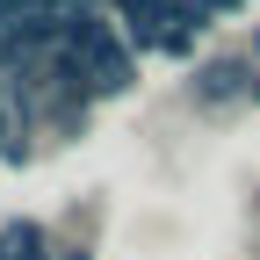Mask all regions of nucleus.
<instances>
[{
  "instance_id": "obj_1",
  "label": "nucleus",
  "mask_w": 260,
  "mask_h": 260,
  "mask_svg": "<svg viewBox=\"0 0 260 260\" xmlns=\"http://www.w3.org/2000/svg\"><path fill=\"white\" fill-rule=\"evenodd\" d=\"M188 94L195 102H253V65L246 58H210V65H195Z\"/></svg>"
},
{
  "instance_id": "obj_2",
  "label": "nucleus",
  "mask_w": 260,
  "mask_h": 260,
  "mask_svg": "<svg viewBox=\"0 0 260 260\" xmlns=\"http://www.w3.org/2000/svg\"><path fill=\"white\" fill-rule=\"evenodd\" d=\"M0 246H8V260H58L37 217H15V224H8V232H0Z\"/></svg>"
},
{
  "instance_id": "obj_3",
  "label": "nucleus",
  "mask_w": 260,
  "mask_h": 260,
  "mask_svg": "<svg viewBox=\"0 0 260 260\" xmlns=\"http://www.w3.org/2000/svg\"><path fill=\"white\" fill-rule=\"evenodd\" d=\"M58 260H94V253H87V246H65V253H58Z\"/></svg>"
},
{
  "instance_id": "obj_4",
  "label": "nucleus",
  "mask_w": 260,
  "mask_h": 260,
  "mask_svg": "<svg viewBox=\"0 0 260 260\" xmlns=\"http://www.w3.org/2000/svg\"><path fill=\"white\" fill-rule=\"evenodd\" d=\"M253 102H260V80H253Z\"/></svg>"
},
{
  "instance_id": "obj_5",
  "label": "nucleus",
  "mask_w": 260,
  "mask_h": 260,
  "mask_svg": "<svg viewBox=\"0 0 260 260\" xmlns=\"http://www.w3.org/2000/svg\"><path fill=\"white\" fill-rule=\"evenodd\" d=\"M253 44H260V37H253Z\"/></svg>"
}]
</instances>
